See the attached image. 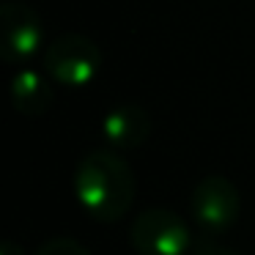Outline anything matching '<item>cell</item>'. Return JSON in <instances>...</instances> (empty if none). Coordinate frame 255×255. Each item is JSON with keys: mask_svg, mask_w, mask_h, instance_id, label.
I'll return each instance as SVG.
<instances>
[{"mask_svg": "<svg viewBox=\"0 0 255 255\" xmlns=\"http://www.w3.org/2000/svg\"><path fill=\"white\" fill-rule=\"evenodd\" d=\"M134 173L116 151H91L74 173V192L83 209L99 222H116L134 203Z\"/></svg>", "mask_w": 255, "mask_h": 255, "instance_id": "cell-1", "label": "cell"}, {"mask_svg": "<svg viewBox=\"0 0 255 255\" xmlns=\"http://www.w3.org/2000/svg\"><path fill=\"white\" fill-rule=\"evenodd\" d=\"M102 52L88 36L66 33L58 36L44 50V74L58 85L66 88H83L99 74Z\"/></svg>", "mask_w": 255, "mask_h": 255, "instance_id": "cell-2", "label": "cell"}, {"mask_svg": "<svg viewBox=\"0 0 255 255\" xmlns=\"http://www.w3.org/2000/svg\"><path fill=\"white\" fill-rule=\"evenodd\" d=\"M129 244L137 255H187L192 250V233L176 211L145 209L134 217Z\"/></svg>", "mask_w": 255, "mask_h": 255, "instance_id": "cell-3", "label": "cell"}, {"mask_svg": "<svg viewBox=\"0 0 255 255\" xmlns=\"http://www.w3.org/2000/svg\"><path fill=\"white\" fill-rule=\"evenodd\" d=\"M189 209H192V217L200 231L206 236H217L236 222L239 211H242V195H239L236 184L228 181L225 176H206L192 189Z\"/></svg>", "mask_w": 255, "mask_h": 255, "instance_id": "cell-4", "label": "cell"}, {"mask_svg": "<svg viewBox=\"0 0 255 255\" xmlns=\"http://www.w3.org/2000/svg\"><path fill=\"white\" fill-rule=\"evenodd\" d=\"M44 44V28L36 11L25 3L8 0L0 8V55L8 63H25Z\"/></svg>", "mask_w": 255, "mask_h": 255, "instance_id": "cell-5", "label": "cell"}, {"mask_svg": "<svg viewBox=\"0 0 255 255\" xmlns=\"http://www.w3.org/2000/svg\"><path fill=\"white\" fill-rule=\"evenodd\" d=\"M151 134V116L140 105H121L110 110L102 121V137L113 148H140Z\"/></svg>", "mask_w": 255, "mask_h": 255, "instance_id": "cell-6", "label": "cell"}, {"mask_svg": "<svg viewBox=\"0 0 255 255\" xmlns=\"http://www.w3.org/2000/svg\"><path fill=\"white\" fill-rule=\"evenodd\" d=\"M52 85L47 80V74L36 72V69H22L14 74L11 80V102L14 110L22 116H44L52 107Z\"/></svg>", "mask_w": 255, "mask_h": 255, "instance_id": "cell-7", "label": "cell"}, {"mask_svg": "<svg viewBox=\"0 0 255 255\" xmlns=\"http://www.w3.org/2000/svg\"><path fill=\"white\" fill-rule=\"evenodd\" d=\"M36 255H91V253L80 242L61 236V239H50L47 244H41V247L36 250Z\"/></svg>", "mask_w": 255, "mask_h": 255, "instance_id": "cell-8", "label": "cell"}, {"mask_svg": "<svg viewBox=\"0 0 255 255\" xmlns=\"http://www.w3.org/2000/svg\"><path fill=\"white\" fill-rule=\"evenodd\" d=\"M189 255H239V253H233L231 247H222V244H214V242H198L189 250Z\"/></svg>", "mask_w": 255, "mask_h": 255, "instance_id": "cell-9", "label": "cell"}, {"mask_svg": "<svg viewBox=\"0 0 255 255\" xmlns=\"http://www.w3.org/2000/svg\"><path fill=\"white\" fill-rule=\"evenodd\" d=\"M0 255H25V253H22V247H19V244L6 242L3 247H0Z\"/></svg>", "mask_w": 255, "mask_h": 255, "instance_id": "cell-10", "label": "cell"}]
</instances>
